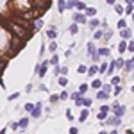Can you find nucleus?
I'll return each mask as SVG.
<instances>
[{"label": "nucleus", "instance_id": "nucleus-8", "mask_svg": "<svg viewBox=\"0 0 134 134\" xmlns=\"http://www.w3.org/2000/svg\"><path fill=\"white\" fill-rule=\"evenodd\" d=\"M122 120H124V118H118V116H109V118H107V122H105V125H109V127H114V129H116V127H120V125H122Z\"/></svg>", "mask_w": 134, "mask_h": 134}, {"label": "nucleus", "instance_id": "nucleus-45", "mask_svg": "<svg viewBox=\"0 0 134 134\" xmlns=\"http://www.w3.org/2000/svg\"><path fill=\"white\" fill-rule=\"evenodd\" d=\"M113 36H114V32L107 29V31H105V34H104V41H109V40H111Z\"/></svg>", "mask_w": 134, "mask_h": 134}, {"label": "nucleus", "instance_id": "nucleus-48", "mask_svg": "<svg viewBox=\"0 0 134 134\" xmlns=\"http://www.w3.org/2000/svg\"><path fill=\"white\" fill-rule=\"evenodd\" d=\"M5 66H7V59L2 57V59H0V68H2V72H5Z\"/></svg>", "mask_w": 134, "mask_h": 134}, {"label": "nucleus", "instance_id": "nucleus-14", "mask_svg": "<svg viewBox=\"0 0 134 134\" xmlns=\"http://www.w3.org/2000/svg\"><path fill=\"white\" fill-rule=\"evenodd\" d=\"M120 36L124 41H132V31L131 29H125V31H120Z\"/></svg>", "mask_w": 134, "mask_h": 134}, {"label": "nucleus", "instance_id": "nucleus-43", "mask_svg": "<svg viewBox=\"0 0 134 134\" xmlns=\"http://www.w3.org/2000/svg\"><path fill=\"white\" fill-rule=\"evenodd\" d=\"M79 98H81V93H79V91H72V95H70V100L75 104L77 100H79Z\"/></svg>", "mask_w": 134, "mask_h": 134}, {"label": "nucleus", "instance_id": "nucleus-23", "mask_svg": "<svg viewBox=\"0 0 134 134\" xmlns=\"http://www.w3.org/2000/svg\"><path fill=\"white\" fill-rule=\"evenodd\" d=\"M124 70H125V72H129V73H132V70H134V55L125 63V68H124Z\"/></svg>", "mask_w": 134, "mask_h": 134}, {"label": "nucleus", "instance_id": "nucleus-16", "mask_svg": "<svg viewBox=\"0 0 134 134\" xmlns=\"http://www.w3.org/2000/svg\"><path fill=\"white\" fill-rule=\"evenodd\" d=\"M90 86H91V90L100 91V90H102V86H104V82H102V79H98V77H97V79H93V81H91V84H90Z\"/></svg>", "mask_w": 134, "mask_h": 134}, {"label": "nucleus", "instance_id": "nucleus-20", "mask_svg": "<svg viewBox=\"0 0 134 134\" xmlns=\"http://www.w3.org/2000/svg\"><path fill=\"white\" fill-rule=\"evenodd\" d=\"M109 61H111V59H109ZM109 61H104V63L98 64V75H104V73L109 70Z\"/></svg>", "mask_w": 134, "mask_h": 134}, {"label": "nucleus", "instance_id": "nucleus-17", "mask_svg": "<svg viewBox=\"0 0 134 134\" xmlns=\"http://www.w3.org/2000/svg\"><path fill=\"white\" fill-rule=\"evenodd\" d=\"M116 50L120 52V55H124V52H127V50H129V41H124V40H122V41L118 43Z\"/></svg>", "mask_w": 134, "mask_h": 134}, {"label": "nucleus", "instance_id": "nucleus-31", "mask_svg": "<svg viewBox=\"0 0 134 134\" xmlns=\"http://www.w3.org/2000/svg\"><path fill=\"white\" fill-rule=\"evenodd\" d=\"M34 109H36V104H34V102H27L25 105H23V111H25V113H29V114H31Z\"/></svg>", "mask_w": 134, "mask_h": 134}, {"label": "nucleus", "instance_id": "nucleus-49", "mask_svg": "<svg viewBox=\"0 0 134 134\" xmlns=\"http://www.w3.org/2000/svg\"><path fill=\"white\" fill-rule=\"evenodd\" d=\"M18 97H20V93H18V91H16V93H11L9 97H7V100H9V102H13V100H16Z\"/></svg>", "mask_w": 134, "mask_h": 134}, {"label": "nucleus", "instance_id": "nucleus-3", "mask_svg": "<svg viewBox=\"0 0 134 134\" xmlns=\"http://www.w3.org/2000/svg\"><path fill=\"white\" fill-rule=\"evenodd\" d=\"M72 21L73 23H77V25H88V21H90V18L86 16V13H73L72 16Z\"/></svg>", "mask_w": 134, "mask_h": 134}, {"label": "nucleus", "instance_id": "nucleus-59", "mask_svg": "<svg viewBox=\"0 0 134 134\" xmlns=\"http://www.w3.org/2000/svg\"><path fill=\"white\" fill-rule=\"evenodd\" d=\"M7 132V129H5V127H2V129H0V134H5Z\"/></svg>", "mask_w": 134, "mask_h": 134}, {"label": "nucleus", "instance_id": "nucleus-63", "mask_svg": "<svg viewBox=\"0 0 134 134\" xmlns=\"http://www.w3.org/2000/svg\"><path fill=\"white\" fill-rule=\"evenodd\" d=\"M131 77H132V79H134V70H132V73H131Z\"/></svg>", "mask_w": 134, "mask_h": 134}, {"label": "nucleus", "instance_id": "nucleus-42", "mask_svg": "<svg viewBox=\"0 0 134 134\" xmlns=\"http://www.w3.org/2000/svg\"><path fill=\"white\" fill-rule=\"evenodd\" d=\"M57 82H59L61 88H66V86H68V77H59V79H57Z\"/></svg>", "mask_w": 134, "mask_h": 134}, {"label": "nucleus", "instance_id": "nucleus-19", "mask_svg": "<svg viewBox=\"0 0 134 134\" xmlns=\"http://www.w3.org/2000/svg\"><path fill=\"white\" fill-rule=\"evenodd\" d=\"M43 29V18H36V20L32 21V31H41Z\"/></svg>", "mask_w": 134, "mask_h": 134}, {"label": "nucleus", "instance_id": "nucleus-50", "mask_svg": "<svg viewBox=\"0 0 134 134\" xmlns=\"http://www.w3.org/2000/svg\"><path fill=\"white\" fill-rule=\"evenodd\" d=\"M66 120H70V122H73V120H75V116L72 114V109H66Z\"/></svg>", "mask_w": 134, "mask_h": 134}, {"label": "nucleus", "instance_id": "nucleus-25", "mask_svg": "<svg viewBox=\"0 0 134 134\" xmlns=\"http://www.w3.org/2000/svg\"><path fill=\"white\" fill-rule=\"evenodd\" d=\"M86 16L90 18V20H93V18H97V7H88V11H86Z\"/></svg>", "mask_w": 134, "mask_h": 134}, {"label": "nucleus", "instance_id": "nucleus-2", "mask_svg": "<svg viewBox=\"0 0 134 134\" xmlns=\"http://www.w3.org/2000/svg\"><path fill=\"white\" fill-rule=\"evenodd\" d=\"M50 5H52V2H48V0H36V2H32V7L40 13V16L47 9H50Z\"/></svg>", "mask_w": 134, "mask_h": 134}, {"label": "nucleus", "instance_id": "nucleus-56", "mask_svg": "<svg viewBox=\"0 0 134 134\" xmlns=\"http://www.w3.org/2000/svg\"><path fill=\"white\" fill-rule=\"evenodd\" d=\"M32 88H34L32 84H27V88H25V93H31V91H32Z\"/></svg>", "mask_w": 134, "mask_h": 134}, {"label": "nucleus", "instance_id": "nucleus-21", "mask_svg": "<svg viewBox=\"0 0 134 134\" xmlns=\"http://www.w3.org/2000/svg\"><path fill=\"white\" fill-rule=\"evenodd\" d=\"M95 75H98V64H91V66H90V70H88V77L97 79Z\"/></svg>", "mask_w": 134, "mask_h": 134}, {"label": "nucleus", "instance_id": "nucleus-30", "mask_svg": "<svg viewBox=\"0 0 134 134\" xmlns=\"http://www.w3.org/2000/svg\"><path fill=\"white\" fill-rule=\"evenodd\" d=\"M97 100H109V93H105L104 90L97 91Z\"/></svg>", "mask_w": 134, "mask_h": 134}, {"label": "nucleus", "instance_id": "nucleus-24", "mask_svg": "<svg viewBox=\"0 0 134 134\" xmlns=\"http://www.w3.org/2000/svg\"><path fill=\"white\" fill-rule=\"evenodd\" d=\"M18 124H20V131H25L29 127V116H21V120Z\"/></svg>", "mask_w": 134, "mask_h": 134}, {"label": "nucleus", "instance_id": "nucleus-29", "mask_svg": "<svg viewBox=\"0 0 134 134\" xmlns=\"http://www.w3.org/2000/svg\"><path fill=\"white\" fill-rule=\"evenodd\" d=\"M48 61H50V66L57 68V66H59V55H57V54H54V55H50V59H48Z\"/></svg>", "mask_w": 134, "mask_h": 134}, {"label": "nucleus", "instance_id": "nucleus-39", "mask_svg": "<svg viewBox=\"0 0 134 134\" xmlns=\"http://www.w3.org/2000/svg\"><path fill=\"white\" fill-rule=\"evenodd\" d=\"M98 111H100V113H105V114H109V113H111V105H107V104H102Z\"/></svg>", "mask_w": 134, "mask_h": 134}, {"label": "nucleus", "instance_id": "nucleus-13", "mask_svg": "<svg viewBox=\"0 0 134 134\" xmlns=\"http://www.w3.org/2000/svg\"><path fill=\"white\" fill-rule=\"evenodd\" d=\"M90 113H91V109H86V107H82V109H81V113H79V122H81V124H84V122L88 120Z\"/></svg>", "mask_w": 134, "mask_h": 134}, {"label": "nucleus", "instance_id": "nucleus-1", "mask_svg": "<svg viewBox=\"0 0 134 134\" xmlns=\"http://www.w3.org/2000/svg\"><path fill=\"white\" fill-rule=\"evenodd\" d=\"M23 47H25V41H23V40H20V38H14V36H13V41H11L9 48H7V52H5V54H7V57L16 55V54H18ZM5 54H4L2 57H5Z\"/></svg>", "mask_w": 134, "mask_h": 134}, {"label": "nucleus", "instance_id": "nucleus-46", "mask_svg": "<svg viewBox=\"0 0 134 134\" xmlns=\"http://www.w3.org/2000/svg\"><path fill=\"white\" fill-rule=\"evenodd\" d=\"M68 73V66H59V77H66Z\"/></svg>", "mask_w": 134, "mask_h": 134}, {"label": "nucleus", "instance_id": "nucleus-64", "mask_svg": "<svg viewBox=\"0 0 134 134\" xmlns=\"http://www.w3.org/2000/svg\"><path fill=\"white\" fill-rule=\"evenodd\" d=\"M132 20H134V14H132Z\"/></svg>", "mask_w": 134, "mask_h": 134}, {"label": "nucleus", "instance_id": "nucleus-12", "mask_svg": "<svg viewBox=\"0 0 134 134\" xmlns=\"http://www.w3.org/2000/svg\"><path fill=\"white\" fill-rule=\"evenodd\" d=\"M98 55L111 59V48H109V47H98Z\"/></svg>", "mask_w": 134, "mask_h": 134}, {"label": "nucleus", "instance_id": "nucleus-55", "mask_svg": "<svg viewBox=\"0 0 134 134\" xmlns=\"http://www.w3.org/2000/svg\"><path fill=\"white\" fill-rule=\"evenodd\" d=\"M129 52L134 55V41H129Z\"/></svg>", "mask_w": 134, "mask_h": 134}, {"label": "nucleus", "instance_id": "nucleus-10", "mask_svg": "<svg viewBox=\"0 0 134 134\" xmlns=\"http://www.w3.org/2000/svg\"><path fill=\"white\" fill-rule=\"evenodd\" d=\"M48 68H50V61L48 59H43L41 61V68H40V73H38V77H45L47 73H48Z\"/></svg>", "mask_w": 134, "mask_h": 134}, {"label": "nucleus", "instance_id": "nucleus-6", "mask_svg": "<svg viewBox=\"0 0 134 134\" xmlns=\"http://www.w3.org/2000/svg\"><path fill=\"white\" fill-rule=\"evenodd\" d=\"M75 105H77V107H86V109H91L93 100H91V98H88V97H82V95H81V98L75 102Z\"/></svg>", "mask_w": 134, "mask_h": 134}, {"label": "nucleus", "instance_id": "nucleus-54", "mask_svg": "<svg viewBox=\"0 0 134 134\" xmlns=\"http://www.w3.org/2000/svg\"><path fill=\"white\" fill-rule=\"evenodd\" d=\"M11 129H13V131L20 129V124H18V122H13V124H11Z\"/></svg>", "mask_w": 134, "mask_h": 134}, {"label": "nucleus", "instance_id": "nucleus-36", "mask_svg": "<svg viewBox=\"0 0 134 134\" xmlns=\"http://www.w3.org/2000/svg\"><path fill=\"white\" fill-rule=\"evenodd\" d=\"M57 11H59V14H64V11H66V2L64 0L57 2Z\"/></svg>", "mask_w": 134, "mask_h": 134}, {"label": "nucleus", "instance_id": "nucleus-51", "mask_svg": "<svg viewBox=\"0 0 134 134\" xmlns=\"http://www.w3.org/2000/svg\"><path fill=\"white\" fill-rule=\"evenodd\" d=\"M122 90H124L122 86H116V88H114V91H113V95H114V97H120V93H122Z\"/></svg>", "mask_w": 134, "mask_h": 134}, {"label": "nucleus", "instance_id": "nucleus-18", "mask_svg": "<svg viewBox=\"0 0 134 134\" xmlns=\"http://www.w3.org/2000/svg\"><path fill=\"white\" fill-rule=\"evenodd\" d=\"M88 7H90V5H88L86 2H81V0H77L75 11H77V13H86V11H88Z\"/></svg>", "mask_w": 134, "mask_h": 134}, {"label": "nucleus", "instance_id": "nucleus-60", "mask_svg": "<svg viewBox=\"0 0 134 134\" xmlns=\"http://www.w3.org/2000/svg\"><path fill=\"white\" fill-rule=\"evenodd\" d=\"M124 134H134V131H125Z\"/></svg>", "mask_w": 134, "mask_h": 134}, {"label": "nucleus", "instance_id": "nucleus-52", "mask_svg": "<svg viewBox=\"0 0 134 134\" xmlns=\"http://www.w3.org/2000/svg\"><path fill=\"white\" fill-rule=\"evenodd\" d=\"M38 90H40V91H43V93H50V91H48V88H47L45 84H40V86H38Z\"/></svg>", "mask_w": 134, "mask_h": 134}, {"label": "nucleus", "instance_id": "nucleus-27", "mask_svg": "<svg viewBox=\"0 0 134 134\" xmlns=\"http://www.w3.org/2000/svg\"><path fill=\"white\" fill-rule=\"evenodd\" d=\"M90 90H91V86H90V84H86V82H82L81 86H79V93H81L82 97H84L88 91H90Z\"/></svg>", "mask_w": 134, "mask_h": 134}, {"label": "nucleus", "instance_id": "nucleus-11", "mask_svg": "<svg viewBox=\"0 0 134 134\" xmlns=\"http://www.w3.org/2000/svg\"><path fill=\"white\" fill-rule=\"evenodd\" d=\"M41 113H43V102H36V109H34L29 116H31V118H34V120H38V118L41 116Z\"/></svg>", "mask_w": 134, "mask_h": 134}, {"label": "nucleus", "instance_id": "nucleus-4", "mask_svg": "<svg viewBox=\"0 0 134 134\" xmlns=\"http://www.w3.org/2000/svg\"><path fill=\"white\" fill-rule=\"evenodd\" d=\"M125 111H127V107H125L124 104H120V102H114L113 105H111V113H113L114 116H118V118H124Z\"/></svg>", "mask_w": 134, "mask_h": 134}, {"label": "nucleus", "instance_id": "nucleus-33", "mask_svg": "<svg viewBox=\"0 0 134 134\" xmlns=\"http://www.w3.org/2000/svg\"><path fill=\"white\" fill-rule=\"evenodd\" d=\"M114 72H116V63H114V59H111V61H109V70H107V75H113V77H114Z\"/></svg>", "mask_w": 134, "mask_h": 134}, {"label": "nucleus", "instance_id": "nucleus-57", "mask_svg": "<svg viewBox=\"0 0 134 134\" xmlns=\"http://www.w3.org/2000/svg\"><path fill=\"white\" fill-rule=\"evenodd\" d=\"M70 55H72V48H70V50H66V52H64V57H70Z\"/></svg>", "mask_w": 134, "mask_h": 134}, {"label": "nucleus", "instance_id": "nucleus-5", "mask_svg": "<svg viewBox=\"0 0 134 134\" xmlns=\"http://www.w3.org/2000/svg\"><path fill=\"white\" fill-rule=\"evenodd\" d=\"M57 27L52 23V25H48V29L45 31V36H47V40H50V41H55V38H57Z\"/></svg>", "mask_w": 134, "mask_h": 134}, {"label": "nucleus", "instance_id": "nucleus-35", "mask_svg": "<svg viewBox=\"0 0 134 134\" xmlns=\"http://www.w3.org/2000/svg\"><path fill=\"white\" fill-rule=\"evenodd\" d=\"M122 82H124V81H122L120 75H114L113 79H111V86H114V88H116V86H122Z\"/></svg>", "mask_w": 134, "mask_h": 134}, {"label": "nucleus", "instance_id": "nucleus-62", "mask_svg": "<svg viewBox=\"0 0 134 134\" xmlns=\"http://www.w3.org/2000/svg\"><path fill=\"white\" fill-rule=\"evenodd\" d=\"M131 91H132V93H134V84H132V88H131Z\"/></svg>", "mask_w": 134, "mask_h": 134}, {"label": "nucleus", "instance_id": "nucleus-41", "mask_svg": "<svg viewBox=\"0 0 134 134\" xmlns=\"http://www.w3.org/2000/svg\"><path fill=\"white\" fill-rule=\"evenodd\" d=\"M114 11H116L118 14H125V5H122V4H116V5H114Z\"/></svg>", "mask_w": 134, "mask_h": 134}, {"label": "nucleus", "instance_id": "nucleus-47", "mask_svg": "<svg viewBox=\"0 0 134 134\" xmlns=\"http://www.w3.org/2000/svg\"><path fill=\"white\" fill-rule=\"evenodd\" d=\"M59 95H61V100H63V102H64L66 98H70V95H72V93H68V91H66V90H63V91L59 93Z\"/></svg>", "mask_w": 134, "mask_h": 134}, {"label": "nucleus", "instance_id": "nucleus-22", "mask_svg": "<svg viewBox=\"0 0 134 134\" xmlns=\"http://www.w3.org/2000/svg\"><path fill=\"white\" fill-rule=\"evenodd\" d=\"M104 34H105V31H104V29L95 31V32H93V40H95V41H100V40H104Z\"/></svg>", "mask_w": 134, "mask_h": 134}, {"label": "nucleus", "instance_id": "nucleus-15", "mask_svg": "<svg viewBox=\"0 0 134 134\" xmlns=\"http://www.w3.org/2000/svg\"><path fill=\"white\" fill-rule=\"evenodd\" d=\"M125 14H134V0H125Z\"/></svg>", "mask_w": 134, "mask_h": 134}, {"label": "nucleus", "instance_id": "nucleus-61", "mask_svg": "<svg viewBox=\"0 0 134 134\" xmlns=\"http://www.w3.org/2000/svg\"><path fill=\"white\" fill-rule=\"evenodd\" d=\"M98 134H107V131H98Z\"/></svg>", "mask_w": 134, "mask_h": 134}, {"label": "nucleus", "instance_id": "nucleus-9", "mask_svg": "<svg viewBox=\"0 0 134 134\" xmlns=\"http://www.w3.org/2000/svg\"><path fill=\"white\" fill-rule=\"evenodd\" d=\"M86 52H88V57H95V55L98 54V47H97L93 41H90L88 45H86Z\"/></svg>", "mask_w": 134, "mask_h": 134}, {"label": "nucleus", "instance_id": "nucleus-26", "mask_svg": "<svg viewBox=\"0 0 134 134\" xmlns=\"http://www.w3.org/2000/svg\"><path fill=\"white\" fill-rule=\"evenodd\" d=\"M114 63H116V70H124V68H125V63H127V61L120 55L118 59H114Z\"/></svg>", "mask_w": 134, "mask_h": 134}, {"label": "nucleus", "instance_id": "nucleus-58", "mask_svg": "<svg viewBox=\"0 0 134 134\" xmlns=\"http://www.w3.org/2000/svg\"><path fill=\"white\" fill-rule=\"evenodd\" d=\"M109 134H120V132H118V129H113V131H109Z\"/></svg>", "mask_w": 134, "mask_h": 134}, {"label": "nucleus", "instance_id": "nucleus-38", "mask_svg": "<svg viewBox=\"0 0 134 134\" xmlns=\"http://www.w3.org/2000/svg\"><path fill=\"white\" fill-rule=\"evenodd\" d=\"M55 50H57V43H55V41H50V43H48V52H50V55H54V54H55Z\"/></svg>", "mask_w": 134, "mask_h": 134}, {"label": "nucleus", "instance_id": "nucleus-28", "mask_svg": "<svg viewBox=\"0 0 134 134\" xmlns=\"http://www.w3.org/2000/svg\"><path fill=\"white\" fill-rule=\"evenodd\" d=\"M48 102H50V104L61 102V95H59V93H50V98H48Z\"/></svg>", "mask_w": 134, "mask_h": 134}, {"label": "nucleus", "instance_id": "nucleus-37", "mask_svg": "<svg viewBox=\"0 0 134 134\" xmlns=\"http://www.w3.org/2000/svg\"><path fill=\"white\" fill-rule=\"evenodd\" d=\"M102 90H104L105 93H109V95H111V93L114 91V86H111V82H105V84L102 86Z\"/></svg>", "mask_w": 134, "mask_h": 134}, {"label": "nucleus", "instance_id": "nucleus-53", "mask_svg": "<svg viewBox=\"0 0 134 134\" xmlns=\"http://www.w3.org/2000/svg\"><path fill=\"white\" fill-rule=\"evenodd\" d=\"M68 134H79V129L77 127H70L68 129Z\"/></svg>", "mask_w": 134, "mask_h": 134}, {"label": "nucleus", "instance_id": "nucleus-34", "mask_svg": "<svg viewBox=\"0 0 134 134\" xmlns=\"http://www.w3.org/2000/svg\"><path fill=\"white\" fill-rule=\"evenodd\" d=\"M116 27H118L120 31H125V29H129V27H127V21H125V18H120V20L116 21Z\"/></svg>", "mask_w": 134, "mask_h": 134}, {"label": "nucleus", "instance_id": "nucleus-44", "mask_svg": "<svg viewBox=\"0 0 134 134\" xmlns=\"http://www.w3.org/2000/svg\"><path fill=\"white\" fill-rule=\"evenodd\" d=\"M66 2V9H75L77 5V0H64Z\"/></svg>", "mask_w": 134, "mask_h": 134}, {"label": "nucleus", "instance_id": "nucleus-7", "mask_svg": "<svg viewBox=\"0 0 134 134\" xmlns=\"http://www.w3.org/2000/svg\"><path fill=\"white\" fill-rule=\"evenodd\" d=\"M102 27V20H98V18H93V20H90L88 21V29L91 32H95V31H98Z\"/></svg>", "mask_w": 134, "mask_h": 134}, {"label": "nucleus", "instance_id": "nucleus-40", "mask_svg": "<svg viewBox=\"0 0 134 134\" xmlns=\"http://www.w3.org/2000/svg\"><path fill=\"white\" fill-rule=\"evenodd\" d=\"M88 70H90V66H86V64H79L77 66V72L79 73H86L88 75Z\"/></svg>", "mask_w": 134, "mask_h": 134}, {"label": "nucleus", "instance_id": "nucleus-32", "mask_svg": "<svg viewBox=\"0 0 134 134\" xmlns=\"http://www.w3.org/2000/svg\"><path fill=\"white\" fill-rule=\"evenodd\" d=\"M68 32H70V34H72V36H75V34H77V32H79V25H77V23H70V25H68Z\"/></svg>", "mask_w": 134, "mask_h": 134}]
</instances>
